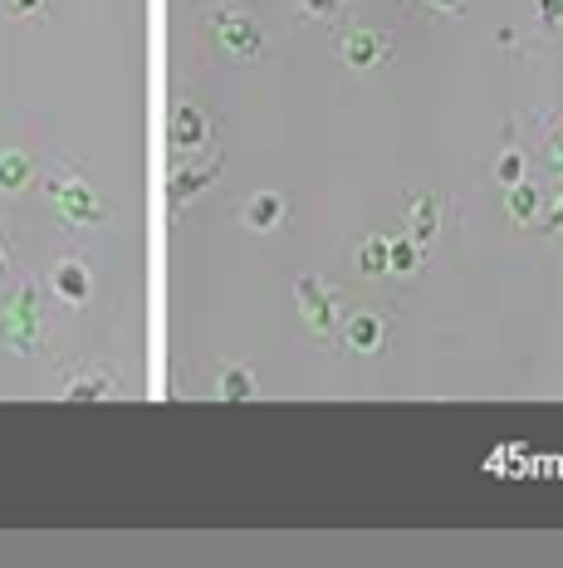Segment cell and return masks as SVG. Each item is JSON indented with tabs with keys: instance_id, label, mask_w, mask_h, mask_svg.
<instances>
[{
	"instance_id": "7c38bea8",
	"label": "cell",
	"mask_w": 563,
	"mask_h": 568,
	"mask_svg": "<svg viewBox=\"0 0 563 568\" xmlns=\"http://www.w3.org/2000/svg\"><path fill=\"white\" fill-rule=\"evenodd\" d=\"M34 182V162L25 152H0V192H25Z\"/></svg>"
},
{
	"instance_id": "44dd1931",
	"label": "cell",
	"mask_w": 563,
	"mask_h": 568,
	"mask_svg": "<svg viewBox=\"0 0 563 568\" xmlns=\"http://www.w3.org/2000/svg\"><path fill=\"white\" fill-rule=\"evenodd\" d=\"M549 152H554V168L563 172V123L554 128V133H549Z\"/></svg>"
},
{
	"instance_id": "cb8c5ba5",
	"label": "cell",
	"mask_w": 563,
	"mask_h": 568,
	"mask_svg": "<svg viewBox=\"0 0 563 568\" xmlns=\"http://www.w3.org/2000/svg\"><path fill=\"white\" fill-rule=\"evenodd\" d=\"M427 6H437V10H461V0H427Z\"/></svg>"
},
{
	"instance_id": "5bb4252c",
	"label": "cell",
	"mask_w": 563,
	"mask_h": 568,
	"mask_svg": "<svg viewBox=\"0 0 563 568\" xmlns=\"http://www.w3.org/2000/svg\"><path fill=\"white\" fill-rule=\"evenodd\" d=\"M421 260V245L407 235V241H387V270H397V275H412Z\"/></svg>"
},
{
	"instance_id": "30bf717a",
	"label": "cell",
	"mask_w": 563,
	"mask_h": 568,
	"mask_svg": "<svg viewBox=\"0 0 563 568\" xmlns=\"http://www.w3.org/2000/svg\"><path fill=\"white\" fill-rule=\"evenodd\" d=\"M221 168H226V162H221V158H211L206 168H186V172H177V176H172V186H167V192H172V206H182L186 196H196V192H202V186H211V182H216V176H221Z\"/></svg>"
},
{
	"instance_id": "e0dca14e",
	"label": "cell",
	"mask_w": 563,
	"mask_h": 568,
	"mask_svg": "<svg viewBox=\"0 0 563 568\" xmlns=\"http://www.w3.org/2000/svg\"><path fill=\"white\" fill-rule=\"evenodd\" d=\"M358 265H362V275H382V270H387V235H372V241H362Z\"/></svg>"
},
{
	"instance_id": "ffe728a7",
	"label": "cell",
	"mask_w": 563,
	"mask_h": 568,
	"mask_svg": "<svg viewBox=\"0 0 563 568\" xmlns=\"http://www.w3.org/2000/svg\"><path fill=\"white\" fill-rule=\"evenodd\" d=\"M6 6V16H30V10H40L44 0H0Z\"/></svg>"
},
{
	"instance_id": "7402d4cb",
	"label": "cell",
	"mask_w": 563,
	"mask_h": 568,
	"mask_svg": "<svg viewBox=\"0 0 563 568\" xmlns=\"http://www.w3.org/2000/svg\"><path fill=\"white\" fill-rule=\"evenodd\" d=\"M539 10H544L549 26H559V20H563V0H539Z\"/></svg>"
},
{
	"instance_id": "d4e9b609",
	"label": "cell",
	"mask_w": 563,
	"mask_h": 568,
	"mask_svg": "<svg viewBox=\"0 0 563 568\" xmlns=\"http://www.w3.org/2000/svg\"><path fill=\"white\" fill-rule=\"evenodd\" d=\"M6 270H10V255H6V245H0V275H6Z\"/></svg>"
},
{
	"instance_id": "7a4b0ae2",
	"label": "cell",
	"mask_w": 563,
	"mask_h": 568,
	"mask_svg": "<svg viewBox=\"0 0 563 568\" xmlns=\"http://www.w3.org/2000/svg\"><path fill=\"white\" fill-rule=\"evenodd\" d=\"M295 300H299L304 324H309L319 338H334L338 334V294H334V284L304 275V280H295Z\"/></svg>"
},
{
	"instance_id": "52a82bcc",
	"label": "cell",
	"mask_w": 563,
	"mask_h": 568,
	"mask_svg": "<svg viewBox=\"0 0 563 568\" xmlns=\"http://www.w3.org/2000/svg\"><path fill=\"white\" fill-rule=\"evenodd\" d=\"M206 142H211V123H206L202 109H192V103H186V109L172 113V148H177V152H202Z\"/></svg>"
},
{
	"instance_id": "277c9868",
	"label": "cell",
	"mask_w": 563,
	"mask_h": 568,
	"mask_svg": "<svg viewBox=\"0 0 563 568\" xmlns=\"http://www.w3.org/2000/svg\"><path fill=\"white\" fill-rule=\"evenodd\" d=\"M211 30H216L221 50H231V54H240V59H255V54L265 50V40H260V30H255V20L240 16V10H216V16H211Z\"/></svg>"
},
{
	"instance_id": "ba28073f",
	"label": "cell",
	"mask_w": 563,
	"mask_h": 568,
	"mask_svg": "<svg viewBox=\"0 0 563 568\" xmlns=\"http://www.w3.org/2000/svg\"><path fill=\"white\" fill-rule=\"evenodd\" d=\"M54 294H60L64 304H89V294H93V280H89V270H84V260H60V270H54Z\"/></svg>"
},
{
	"instance_id": "4fadbf2b",
	"label": "cell",
	"mask_w": 563,
	"mask_h": 568,
	"mask_svg": "<svg viewBox=\"0 0 563 568\" xmlns=\"http://www.w3.org/2000/svg\"><path fill=\"white\" fill-rule=\"evenodd\" d=\"M119 393V377L113 373H84V377H69V387H64V397H113Z\"/></svg>"
},
{
	"instance_id": "8992f818",
	"label": "cell",
	"mask_w": 563,
	"mask_h": 568,
	"mask_svg": "<svg viewBox=\"0 0 563 568\" xmlns=\"http://www.w3.org/2000/svg\"><path fill=\"white\" fill-rule=\"evenodd\" d=\"M344 343H348L354 353H378L382 343H387V318L372 314V310L348 314V318H344Z\"/></svg>"
},
{
	"instance_id": "6da1fadb",
	"label": "cell",
	"mask_w": 563,
	"mask_h": 568,
	"mask_svg": "<svg viewBox=\"0 0 563 568\" xmlns=\"http://www.w3.org/2000/svg\"><path fill=\"white\" fill-rule=\"evenodd\" d=\"M0 343L16 353H34L44 343V314H40V290L20 284L16 300L0 310Z\"/></svg>"
},
{
	"instance_id": "9c48e42d",
	"label": "cell",
	"mask_w": 563,
	"mask_h": 568,
	"mask_svg": "<svg viewBox=\"0 0 563 568\" xmlns=\"http://www.w3.org/2000/svg\"><path fill=\"white\" fill-rule=\"evenodd\" d=\"M437 231H441V196H417L412 211H407V235L417 245H431Z\"/></svg>"
},
{
	"instance_id": "d6986e66",
	"label": "cell",
	"mask_w": 563,
	"mask_h": 568,
	"mask_svg": "<svg viewBox=\"0 0 563 568\" xmlns=\"http://www.w3.org/2000/svg\"><path fill=\"white\" fill-rule=\"evenodd\" d=\"M304 10H309V16H319V20H334L338 10H344V0H299Z\"/></svg>"
},
{
	"instance_id": "3957f363",
	"label": "cell",
	"mask_w": 563,
	"mask_h": 568,
	"mask_svg": "<svg viewBox=\"0 0 563 568\" xmlns=\"http://www.w3.org/2000/svg\"><path fill=\"white\" fill-rule=\"evenodd\" d=\"M50 196H54V206H60V216H64V221H79V226H93V221H103V206L93 201V192H89L84 176L60 172V176L50 182Z\"/></svg>"
},
{
	"instance_id": "9a60e30c",
	"label": "cell",
	"mask_w": 563,
	"mask_h": 568,
	"mask_svg": "<svg viewBox=\"0 0 563 568\" xmlns=\"http://www.w3.org/2000/svg\"><path fill=\"white\" fill-rule=\"evenodd\" d=\"M534 211H539V192H534L530 182H514V186H510V216L520 221V226H530Z\"/></svg>"
},
{
	"instance_id": "ac0fdd59",
	"label": "cell",
	"mask_w": 563,
	"mask_h": 568,
	"mask_svg": "<svg viewBox=\"0 0 563 568\" xmlns=\"http://www.w3.org/2000/svg\"><path fill=\"white\" fill-rule=\"evenodd\" d=\"M495 176H500V186L524 182V158H520V148H504V158L495 162Z\"/></svg>"
},
{
	"instance_id": "603a6c76",
	"label": "cell",
	"mask_w": 563,
	"mask_h": 568,
	"mask_svg": "<svg viewBox=\"0 0 563 568\" xmlns=\"http://www.w3.org/2000/svg\"><path fill=\"white\" fill-rule=\"evenodd\" d=\"M544 231H563V201H559V206L544 216Z\"/></svg>"
},
{
	"instance_id": "8fae6325",
	"label": "cell",
	"mask_w": 563,
	"mask_h": 568,
	"mask_svg": "<svg viewBox=\"0 0 563 568\" xmlns=\"http://www.w3.org/2000/svg\"><path fill=\"white\" fill-rule=\"evenodd\" d=\"M285 221V196L279 192H255L250 206H245V226L250 231H275Z\"/></svg>"
},
{
	"instance_id": "2e32d148",
	"label": "cell",
	"mask_w": 563,
	"mask_h": 568,
	"mask_svg": "<svg viewBox=\"0 0 563 568\" xmlns=\"http://www.w3.org/2000/svg\"><path fill=\"white\" fill-rule=\"evenodd\" d=\"M221 397H231V402L255 397V377H250V368H226V373H221Z\"/></svg>"
},
{
	"instance_id": "484cf974",
	"label": "cell",
	"mask_w": 563,
	"mask_h": 568,
	"mask_svg": "<svg viewBox=\"0 0 563 568\" xmlns=\"http://www.w3.org/2000/svg\"><path fill=\"white\" fill-rule=\"evenodd\" d=\"M559 26H563V20H559Z\"/></svg>"
},
{
	"instance_id": "5b68a950",
	"label": "cell",
	"mask_w": 563,
	"mask_h": 568,
	"mask_svg": "<svg viewBox=\"0 0 563 568\" xmlns=\"http://www.w3.org/2000/svg\"><path fill=\"white\" fill-rule=\"evenodd\" d=\"M392 54V44L382 40L378 30H344V40H338V59H344L348 69H378L382 59Z\"/></svg>"
}]
</instances>
